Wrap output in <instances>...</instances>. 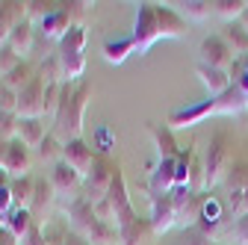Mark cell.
I'll use <instances>...</instances> for the list:
<instances>
[{"instance_id":"13","label":"cell","mask_w":248,"mask_h":245,"mask_svg":"<svg viewBox=\"0 0 248 245\" xmlns=\"http://www.w3.org/2000/svg\"><path fill=\"white\" fill-rule=\"evenodd\" d=\"M148 133L157 142V151H160V160H174L180 157V148L171 136V127L169 124H148Z\"/></svg>"},{"instance_id":"27","label":"cell","mask_w":248,"mask_h":245,"mask_svg":"<svg viewBox=\"0 0 248 245\" xmlns=\"http://www.w3.org/2000/svg\"><path fill=\"white\" fill-rule=\"evenodd\" d=\"M177 245H213V239L201 230V228H186L177 239Z\"/></svg>"},{"instance_id":"9","label":"cell","mask_w":248,"mask_h":245,"mask_svg":"<svg viewBox=\"0 0 248 245\" xmlns=\"http://www.w3.org/2000/svg\"><path fill=\"white\" fill-rule=\"evenodd\" d=\"M62 160H65L80 177H89L92 166H95V154H92V148L83 142V139H74V142H65V151H62Z\"/></svg>"},{"instance_id":"6","label":"cell","mask_w":248,"mask_h":245,"mask_svg":"<svg viewBox=\"0 0 248 245\" xmlns=\"http://www.w3.org/2000/svg\"><path fill=\"white\" fill-rule=\"evenodd\" d=\"M0 171L9 174V177H27L30 171V148L18 139L6 142L3 148H0Z\"/></svg>"},{"instance_id":"7","label":"cell","mask_w":248,"mask_h":245,"mask_svg":"<svg viewBox=\"0 0 248 245\" xmlns=\"http://www.w3.org/2000/svg\"><path fill=\"white\" fill-rule=\"evenodd\" d=\"M201 53V62L210 65V68H222V71H231V65L236 62V56L231 53V47L225 45L222 36H207L198 47Z\"/></svg>"},{"instance_id":"19","label":"cell","mask_w":248,"mask_h":245,"mask_svg":"<svg viewBox=\"0 0 248 245\" xmlns=\"http://www.w3.org/2000/svg\"><path fill=\"white\" fill-rule=\"evenodd\" d=\"M24 21V9H15V3H0V45L9 42L12 30Z\"/></svg>"},{"instance_id":"26","label":"cell","mask_w":248,"mask_h":245,"mask_svg":"<svg viewBox=\"0 0 248 245\" xmlns=\"http://www.w3.org/2000/svg\"><path fill=\"white\" fill-rule=\"evenodd\" d=\"M18 136V115L15 112H0V139L12 142Z\"/></svg>"},{"instance_id":"4","label":"cell","mask_w":248,"mask_h":245,"mask_svg":"<svg viewBox=\"0 0 248 245\" xmlns=\"http://www.w3.org/2000/svg\"><path fill=\"white\" fill-rule=\"evenodd\" d=\"M160 36V21H157V6L154 3H139V15H136V33L130 36L133 42V53H145Z\"/></svg>"},{"instance_id":"15","label":"cell","mask_w":248,"mask_h":245,"mask_svg":"<svg viewBox=\"0 0 248 245\" xmlns=\"http://www.w3.org/2000/svg\"><path fill=\"white\" fill-rule=\"evenodd\" d=\"M3 228L15 236V239H27L30 236V230H33L36 228V222H33V216H30V210H24V207H15L12 213H9V216L3 219Z\"/></svg>"},{"instance_id":"29","label":"cell","mask_w":248,"mask_h":245,"mask_svg":"<svg viewBox=\"0 0 248 245\" xmlns=\"http://www.w3.org/2000/svg\"><path fill=\"white\" fill-rule=\"evenodd\" d=\"M24 245H45V242H42V236H39V228L30 230V236L24 239Z\"/></svg>"},{"instance_id":"16","label":"cell","mask_w":248,"mask_h":245,"mask_svg":"<svg viewBox=\"0 0 248 245\" xmlns=\"http://www.w3.org/2000/svg\"><path fill=\"white\" fill-rule=\"evenodd\" d=\"M45 124H42V118H18V142H24L27 148H39L45 142Z\"/></svg>"},{"instance_id":"33","label":"cell","mask_w":248,"mask_h":245,"mask_svg":"<svg viewBox=\"0 0 248 245\" xmlns=\"http://www.w3.org/2000/svg\"><path fill=\"white\" fill-rule=\"evenodd\" d=\"M213 245H222V242H213Z\"/></svg>"},{"instance_id":"2","label":"cell","mask_w":248,"mask_h":245,"mask_svg":"<svg viewBox=\"0 0 248 245\" xmlns=\"http://www.w3.org/2000/svg\"><path fill=\"white\" fill-rule=\"evenodd\" d=\"M83 45H86V27L83 24H74L65 39L59 42V74L65 77L68 83L83 77V68H86V56H83Z\"/></svg>"},{"instance_id":"24","label":"cell","mask_w":248,"mask_h":245,"mask_svg":"<svg viewBox=\"0 0 248 245\" xmlns=\"http://www.w3.org/2000/svg\"><path fill=\"white\" fill-rule=\"evenodd\" d=\"M133 53V42L130 39H121V42H107L104 45V56L109 59V62H124Z\"/></svg>"},{"instance_id":"31","label":"cell","mask_w":248,"mask_h":245,"mask_svg":"<svg viewBox=\"0 0 248 245\" xmlns=\"http://www.w3.org/2000/svg\"><path fill=\"white\" fill-rule=\"evenodd\" d=\"M239 24H242V27L248 30V6H245V12H242V18H239Z\"/></svg>"},{"instance_id":"14","label":"cell","mask_w":248,"mask_h":245,"mask_svg":"<svg viewBox=\"0 0 248 245\" xmlns=\"http://www.w3.org/2000/svg\"><path fill=\"white\" fill-rule=\"evenodd\" d=\"M53 204V186H50V180H36V192H33V204H30V216H33V222H45L47 216V210Z\"/></svg>"},{"instance_id":"5","label":"cell","mask_w":248,"mask_h":245,"mask_svg":"<svg viewBox=\"0 0 248 245\" xmlns=\"http://www.w3.org/2000/svg\"><path fill=\"white\" fill-rule=\"evenodd\" d=\"M15 115L18 118H42L45 115V83H42V77H33L18 92Z\"/></svg>"},{"instance_id":"8","label":"cell","mask_w":248,"mask_h":245,"mask_svg":"<svg viewBox=\"0 0 248 245\" xmlns=\"http://www.w3.org/2000/svg\"><path fill=\"white\" fill-rule=\"evenodd\" d=\"M151 228L157 236H163L166 230H171L177 225V210H174V201L171 195H157V198H151Z\"/></svg>"},{"instance_id":"32","label":"cell","mask_w":248,"mask_h":245,"mask_svg":"<svg viewBox=\"0 0 248 245\" xmlns=\"http://www.w3.org/2000/svg\"><path fill=\"white\" fill-rule=\"evenodd\" d=\"M245 213H248V183H245Z\"/></svg>"},{"instance_id":"17","label":"cell","mask_w":248,"mask_h":245,"mask_svg":"<svg viewBox=\"0 0 248 245\" xmlns=\"http://www.w3.org/2000/svg\"><path fill=\"white\" fill-rule=\"evenodd\" d=\"M222 39H225V45L231 47V53H233L236 59H245V56H248V30H245L239 21H233V24L225 27Z\"/></svg>"},{"instance_id":"23","label":"cell","mask_w":248,"mask_h":245,"mask_svg":"<svg viewBox=\"0 0 248 245\" xmlns=\"http://www.w3.org/2000/svg\"><path fill=\"white\" fill-rule=\"evenodd\" d=\"M62 151H65V145H62L53 133H47V136H45V142L39 145V157L56 166V163H62Z\"/></svg>"},{"instance_id":"18","label":"cell","mask_w":248,"mask_h":245,"mask_svg":"<svg viewBox=\"0 0 248 245\" xmlns=\"http://www.w3.org/2000/svg\"><path fill=\"white\" fill-rule=\"evenodd\" d=\"M68 21H71V15H68V9L62 6V9H56V12H50L45 21H42V33L47 36V39H65V30H68Z\"/></svg>"},{"instance_id":"1","label":"cell","mask_w":248,"mask_h":245,"mask_svg":"<svg viewBox=\"0 0 248 245\" xmlns=\"http://www.w3.org/2000/svg\"><path fill=\"white\" fill-rule=\"evenodd\" d=\"M89 95L92 89L86 83L71 86H62V95H59V109H56V124H53V136L65 145L83 136V112L89 107Z\"/></svg>"},{"instance_id":"3","label":"cell","mask_w":248,"mask_h":245,"mask_svg":"<svg viewBox=\"0 0 248 245\" xmlns=\"http://www.w3.org/2000/svg\"><path fill=\"white\" fill-rule=\"evenodd\" d=\"M231 166H233L231 139H228V133H216L207 145V154H204V189H213L216 183H222L228 177Z\"/></svg>"},{"instance_id":"10","label":"cell","mask_w":248,"mask_h":245,"mask_svg":"<svg viewBox=\"0 0 248 245\" xmlns=\"http://www.w3.org/2000/svg\"><path fill=\"white\" fill-rule=\"evenodd\" d=\"M157 236L148 219H127L124 225H118V242L121 245H151V239Z\"/></svg>"},{"instance_id":"30","label":"cell","mask_w":248,"mask_h":245,"mask_svg":"<svg viewBox=\"0 0 248 245\" xmlns=\"http://www.w3.org/2000/svg\"><path fill=\"white\" fill-rule=\"evenodd\" d=\"M0 245H15V236L3 228V230H0Z\"/></svg>"},{"instance_id":"25","label":"cell","mask_w":248,"mask_h":245,"mask_svg":"<svg viewBox=\"0 0 248 245\" xmlns=\"http://www.w3.org/2000/svg\"><path fill=\"white\" fill-rule=\"evenodd\" d=\"M30 80H33V77H30V68L18 62V65H15V68H12L9 74H6V80H3V86H9L12 92H21V89H24V86H27Z\"/></svg>"},{"instance_id":"28","label":"cell","mask_w":248,"mask_h":245,"mask_svg":"<svg viewBox=\"0 0 248 245\" xmlns=\"http://www.w3.org/2000/svg\"><path fill=\"white\" fill-rule=\"evenodd\" d=\"M9 204H15L12 189L9 186H0V216H9Z\"/></svg>"},{"instance_id":"12","label":"cell","mask_w":248,"mask_h":245,"mask_svg":"<svg viewBox=\"0 0 248 245\" xmlns=\"http://www.w3.org/2000/svg\"><path fill=\"white\" fill-rule=\"evenodd\" d=\"M80 183H83V177H80V174L65 163V160L53 166L50 186H53V192H56V195H74V192L80 189Z\"/></svg>"},{"instance_id":"21","label":"cell","mask_w":248,"mask_h":245,"mask_svg":"<svg viewBox=\"0 0 248 245\" xmlns=\"http://www.w3.org/2000/svg\"><path fill=\"white\" fill-rule=\"evenodd\" d=\"M245 6H248L245 0H213V15H219V18H225L228 24H233V21L242 18Z\"/></svg>"},{"instance_id":"11","label":"cell","mask_w":248,"mask_h":245,"mask_svg":"<svg viewBox=\"0 0 248 245\" xmlns=\"http://www.w3.org/2000/svg\"><path fill=\"white\" fill-rule=\"evenodd\" d=\"M195 74H198V77H201V83L207 86L210 98H222L225 92L233 86V83H231V71L210 68V65H204V62H198V65H195Z\"/></svg>"},{"instance_id":"22","label":"cell","mask_w":248,"mask_h":245,"mask_svg":"<svg viewBox=\"0 0 248 245\" xmlns=\"http://www.w3.org/2000/svg\"><path fill=\"white\" fill-rule=\"evenodd\" d=\"M177 6V15L186 21H207L213 15V3H198V0H189V3H174Z\"/></svg>"},{"instance_id":"20","label":"cell","mask_w":248,"mask_h":245,"mask_svg":"<svg viewBox=\"0 0 248 245\" xmlns=\"http://www.w3.org/2000/svg\"><path fill=\"white\" fill-rule=\"evenodd\" d=\"M30 47H33V27H30V21H21L9 36V50L15 56H24L30 53Z\"/></svg>"}]
</instances>
